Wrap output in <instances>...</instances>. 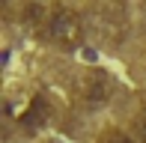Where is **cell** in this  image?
Listing matches in <instances>:
<instances>
[{"instance_id":"obj_5","label":"cell","mask_w":146,"mask_h":143,"mask_svg":"<svg viewBox=\"0 0 146 143\" xmlns=\"http://www.w3.org/2000/svg\"><path fill=\"white\" fill-rule=\"evenodd\" d=\"M98 143H137V140L128 131H122V128H108V131L98 134Z\"/></svg>"},{"instance_id":"obj_2","label":"cell","mask_w":146,"mask_h":143,"mask_svg":"<svg viewBox=\"0 0 146 143\" xmlns=\"http://www.w3.org/2000/svg\"><path fill=\"white\" fill-rule=\"evenodd\" d=\"M81 95L87 105H104L110 99V81L102 75V72H90L81 83Z\"/></svg>"},{"instance_id":"obj_3","label":"cell","mask_w":146,"mask_h":143,"mask_svg":"<svg viewBox=\"0 0 146 143\" xmlns=\"http://www.w3.org/2000/svg\"><path fill=\"white\" fill-rule=\"evenodd\" d=\"M51 116V105L42 99V95H36V99L27 105V110L21 113V125L27 128V131H36V128H42L45 122H48Z\"/></svg>"},{"instance_id":"obj_6","label":"cell","mask_w":146,"mask_h":143,"mask_svg":"<svg viewBox=\"0 0 146 143\" xmlns=\"http://www.w3.org/2000/svg\"><path fill=\"white\" fill-rule=\"evenodd\" d=\"M134 125H137V137H140V143H146V105L140 107V113H137Z\"/></svg>"},{"instance_id":"obj_4","label":"cell","mask_w":146,"mask_h":143,"mask_svg":"<svg viewBox=\"0 0 146 143\" xmlns=\"http://www.w3.org/2000/svg\"><path fill=\"white\" fill-rule=\"evenodd\" d=\"M48 21H51V12H48L45 3H39V0H27V3L21 6V24H24V27H30V30L48 27Z\"/></svg>"},{"instance_id":"obj_1","label":"cell","mask_w":146,"mask_h":143,"mask_svg":"<svg viewBox=\"0 0 146 143\" xmlns=\"http://www.w3.org/2000/svg\"><path fill=\"white\" fill-rule=\"evenodd\" d=\"M45 36L51 39V45H57L60 51H75L84 42V21L75 9L69 6H54L51 9V21L45 27Z\"/></svg>"}]
</instances>
